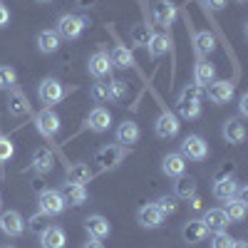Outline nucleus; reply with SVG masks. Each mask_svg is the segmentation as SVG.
<instances>
[{
  "label": "nucleus",
  "mask_w": 248,
  "mask_h": 248,
  "mask_svg": "<svg viewBox=\"0 0 248 248\" xmlns=\"http://www.w3.org/2000/svg\"><path fill=\"white\" fill-rule=\"evenodd\" d=\"M10 94H8V112H10V117H25V114H30V105H28V99H25V94L20 92V90H8Z\"/></svg>",
  "instance_id": "25"
},
{
  "label": "nucleus",
  "mask_w": 248,
  "mask_h": 248,
  "mask_svg": "<svg viewBox=\"0 0 248 248\" xmlns=\"http://www.w3.org/2000/svg\"><path fill=\"white\" fill-rule=\"evenodd\" d=\"M47 221H50V216H45V214L37 211L35 216H30V221L25 223V229H30V233H43L47 226H50Z\"/></svg>",
  "instance_id": "36"
},
{
  "label": "nucleus",
  "mask_w": 248,
  "mask_h": 248,
  "mask_svg": "<svg viewBox=\"0 0 248 248\" xmlns=\"http://www.w3.org/2000/svg\"><path fill=\"white\" fill-rule=\"evenodd\" d=\"M0 248H17V246H10V243H5V246H0Z\"/></svg>",
  "instance_id": "49"
},
{
  "label": "nucleus",
  "mask_w": 248,
  "mask_h": 248,
  "mask_svg": "<svg viewBox=\"0 0 248 248\" xmlns=\"http://www.w3.org/2000/svg\"><path fill=\"white\" fill-rule=\"evenodd\" d=\"M201 223L206 226V231H226V226H229V218H226L223 209H206L203 211V218Z\"/></svg>",
  "instance_id": "24"
},
{
  "label": "nucleus",
  "mask_w": 248,
  "mask_h": 248,
  "mask_svg": "<svg viewBox=\"0 0 248 248\" xmlns=\"http://www.w3.org/2000/svg\"><path fill=\"white\" fill-rule=\"evenodd\" d=\"M109 60H112V67H122V70L134 67V55H132V50L127 45H117L112 50V57Z\"/></svg>",
  "instance_id": "31"
},
{
  "label": "nucleus",
  "mask_w": 248,
  "mask_h": 248,
  "mask_svg": "<svg viewBox=\"0 0 248 248\" xmlns=\"http://www.w3.org/2000/svg\"><path fill=\"white\" fill-rule=\"evenodd\" d=\"M179 154L184 159H189V161H206L209 159V144H206V139L199 137V134H189L181 141V152Z\"/></svg>",
  "instance_id": "5"
},
{
  "label": "nucleus",
  "mask_w": 248,
  "mask_h": 248,
  "mask_svg": "<svg viewBox=\"0 0 248 248\" xmlns=\"http://www.w3.org/2000/svg\"><path fill=\"white\" fill-rule=\"evenodd\" d=\"M201 97H203V87H199V85H186L184 87V92L179 94V99L181 102H201Z\"/></svg>",
  "instance_id": "41"
},
{
  "label": "nucleus",
  "mask_w": 248,
  "mask_h": 248,
  "mask_svg": "<svg viewBox=\"0 0 248 248\" xmlns=\"http://www.w3.org/2000/svg\"><path fill=\"white\" fill-rule=\"evenodd\" d=\"M37 99L43 102V105H47V107L60 105V102L65 99V85H62L60 79H55V77H45L37 85Z\"/></svg>",
  "instance_id": "4"
},
{
  "label": "nucleus",
  "mask_w": 248,
  "mask_h": 248,
  "mask_svg": "<svg viewBox=\"0 0 248 248\" xmlns=\"http://www.w3.org/2000/svg\"><path fill=\"white\" fill-rule=\"evenodd\" d=\"M65 209H67V201H65V196H62L60 189H45V191H40V196H37V211L40 214H45V216H60Z\"/></svg>",
  "instance_id": "1"
},
{
  "label": "nucleus",
  "mask_w": 248,
  "mask_h": 248,
  "mask_svg": "<svg viewBox=\"0 0 248 248\" xmlns=\"http://www.w3.org/2000/svg\"><path fill=\"white\" fill-rule=\"evenodd\" d=\"M223 139L229 144H243L246 141V124L238 117H231L223 122Z\"/></svg>",
  "instance_id": "20"
},
{
  "label": "nucleus",
  "mask_w": 248,
  "mask_h": 248,
  "mask_svg": "<svg viewBox=\"0 0 248 248\" xmlns=\"http://www.w3.org/2000/svg\"><path fill=\"white\" fill-rule=\"evenodd\" d=\"M246 211H248V203L243 196H233L229 201H223V214L229 218V223H241L246 218Z\"/></svg>",
  "instance_id": "17"
},
{
  "label": "nucleus",
  "mask_w": 248,
  "mask_h": 248,
  "mask_svg": "<svg viewBox=\"0 0 248 248\" xmlns=\"http://www.w3.org/2000/svg\"><path fill=\"white\" fill-rule=\"evenodd\" d=\"M62 196H65V201L70 203V206H82V203H87V199H90V194H87V189L82 184H65V191H62Z\"/></svg>",
  "instance_id": "28"
},
{
  "label": "nucleus",
  "mask_w": 248,
  "mask_h": 248,
  "mask_svg": "<svg viewBox=\"0 0 248 248\" xmlns=\"http://www.w3.org/2000/svg\"><path fill=\"white\" fill-rule=\"evenodd\" d=\"M236 238L229 236V231H216L211 238V248H233Z\"/></svg>",
  "instance_id": "42"
},
{
  "label": "nucleus",
  "mask_w": 248,
  "mask_h": 248,
  "mask_svg": "<svg viewBox=\"0 0 248 248\" xmlns=\"http://www.w3.org/2000/svg\"><path fill=\"white\" fill-rule=\"evenodd\" d=\"M161 171L167 174V176H171V179L186 174V159L179 152H169L167 156L161 159Z\"/></svg>",
  "instance_id": "21"
},
{
  "label": "nucleus",
  "mask_w": 248,
  "mask_h": 248,
  "mask_svg": "<svg viewBox=\"0 0 248 248\" xmlns=\"http://www.w3.org/2000/svg\"><path fill=\"white\" fill-rule=\"evenodd\" d=\"M90 97L94 99V102H109V82H105V79H99V82H94L92 85V90H90Z\"/></svg>",
  "instance_id": "35"
},
{
  "label": "nucleus",
  "mask_w": 248,
  "mask_h": 248,
  "mask_svg": "<svg viewBox=\"0 0 248 248\" xmlns=\"http://www.w3.org/2000/svg\"><path fill=\"white\" fill-rule=\"evenodd\" d=\"M129 154V147H117V144H105V147H99L97 154H94V164H99L102 171L107 169H114L119 167V161Z\"/></svg>",
  "instance_id": "3"
},
{
  "label": "nucleus",
  "mask_w": 248,
  "mask_h": 248,
  "mask_svg": "<svg viewBox=\"0 0 248 248\" xmlns=\"http://www.w3.org/2000/svg\"><path fill=\"white\" fill-rule=\"evenodd\" d=\"M154 203H156V209L161 211V216H164V218H167V216H171V214H176V209H179V206H176V201H174L171 196H159Z\"/></svg>",
  "instance_id": "40"
},
{
  "label": "nucleus",
  "mask_w": 248,
  "mask_h": 248,
  "mask_svg": "<svg viewBox=\"0 0 248 248\" xmlns=\"http://www.w3.org/2000/svg\"><path fill=\"white\" fill-rule=\"evenodd\" d=\"M137 221H139V226H144V229H161L164 226V216L156 209V203H144L137 211Z\"/></svg>",
  "instance_id": "13"
},
{
  "label": "nucleus",
  "mask_w": 248,
  "mask_h": 248,
  "mask_svg": "<svg viewBox=\"0 0 248 248\" xmlns=\"http://www.w3.org/2000/svg\"><path fill=\"white\" fill-rule=\"evenodd\" d=\"M37 3H50V0H37Z\"/></svg>",
  "instance_id": "52"
},
{
  "label": "nucleus",
  "mask_w": 248,
  "mask_h": 248,
  "mask_svg": "<svg viewBox=\"0 0 248 248\" xmlns=\"http://www.w3.org/2000/svg\"><path fill=\"white\" fill-rule=\"evenodd\" d=\"M52 164H55V156L47 147H40L32 152V159H30V167L37 171V174H50L52 171Z\"/></svg>",
  "instance_id": "23"
},
{
  "label": "nucleus",
  "mask_w": 248,
  "mask_h": 248,
  "mask_svg": "<svg viewBox=\"0 0 248 248\" xmlns=\"http://www.w3.org/2000/svg\"><path fill=\"white\" fill-rule=\"evenodd\" d=\"M127 94V82L124 79H109V102H122Z\"/></svg>",
  "instance_id": "39"
},
{
  "label": "nucleus",
  "mask_w": 248,
  "mask_h": 248,
  "mask_svg": "<svg viewBox=\"0 0 248 248\" xmlns=\"http://www.w3.org/2000/svg\"><path fill=\"white\" fill-rule=\"evenodd\" d=\"M77 5L87 10V8H92V5H94V0H77Z\"/></svg>",
  "instance_id": "47"
},
{
  "label": "nucleus",
  "mask_w": 248,
  "mask_h": 248,
  "mask_svg": "<svg viewBox=\"0 0 248 248\" xmlns=\"http://www.w3.org/2000/svg\"><path fill=\"white\" fill-rule=\"evenodd\" d=\"M8 23H10V10L5 5H0V30H3Z\"/></svg>",
  "instance_id": "43"
},
{
  "label": "nucleus",
  "mask_w": 248,
  "mask_h": 248,
  "mask_svg": "<svg viewBox=\"0 0 248 248\" xmlns=\"http://www.w3.org/2000/svg\"><path fill=\"white\" fill-rule=\"evenodd\" d=\"M60 45H62V37H60L55 30H43V32H37V50L43 52V55L57 52Z\"/></svg>",
  "instance_id": "26"
},
{
  "label": "nucleus",
  "mask_w": 248,
  "mask_h": 248,
  "mask_svg": "<svg viewBox=\"0 0 248 248\" xmlns=\"http://www.w3.org/2000/svg\"><path fill=\"white\" fill-rule=\"evenodd\" d=\"M238 112H241V117H248V94H241V99H238Z\"/></svg>",
  "instance_id": "44"
},
{
  "label": "nucleus",
  "mask_w": 248,
  "mask_h": 248,
  "mask_svg": "<svg viewBox=\"0 0 248 248\" xmlns=\"http://www.w3.org/2000/svg\"><path fill=\"white\" fill-rule=\"evenodd\" d=\"M0 211H3V196H0Z\"/></svg>",
  "instance_id": "50"
},
{
  "label": "nucleus",
  "mask_w": 248,
  "mask_h": 248,
  "mask_svg": "<svg viewBox=\"0 0 248 248\" xmlns=\"http://www.w3.org/2000/svg\"><path fill=\"white\" fill-rule=\"evenodd\" d=\"M85 231H87L90 238H94V241H105V238L112 233V226H109V221H107L105 216L94 214V216H87V218H85Z\"/></svg>",
  "instance_id": "12"
},
{
  "label": "nucleus",
  "mask_w": 248,
  "mask_h": 248,
  "mask_svg": "<svg viewBox=\"0 0 248 248\" xmlns=\"http://www.w3.org/2000/svg\"><path fill=\"white\" fill-rule=\"evenodd\" d=\"M203 5L209 8V10H221L226 5V0H203Z\"/></svg>",
  "instance_id": "45"
},
{
  "label": "nucleus",
  "mask_w": 248,
  "mask_h": 248,
  "mask_svg": "<svg viewBox=\"0 0 248 248\" xmlns=\"http://www.w3.org/2000/svg\"><path fill=\"white\" fill-rule=\"evenodd\" d=\"M233 248H248V243H246V241H236Z\"/></svg>",
  "instance_id": "48"
},
{
  "label": "nucleus",
  "mask_w": 248,
  "mask_h": 248,
  "mask_svg": "<svg viewBox=\"0 0 248 248\" xmlns=\"http://www.w3.org/2000/svg\"><path fill=\"white\" fill-rule=\"evenodd\" d=\"M17 85V72L8 65L0 67V90H13Z\"/></svg>",
  "instance_id": "37"
},
{
  "label": "nucleus",
  "mask_w": 248,
  "mask_h": 248,
  "mask_svg": "<svg viewBox=\"0 0 248 248\" xmlns=\"http://www.w3.org/2000/svg\"><path fill=\"white\" fill-rule=\"evenodd\" d=\"M238 194H241L238 179H233V176H218V179L214 181V196H216L218 201H229V199H233V196H238Z\"/></svg>",
  "instance_id": "10"
},
{
  "label": "nucleus",
  "mask_w": 248,
  "mask_h": 248,
  "mask_svg": "<svg viewBox=\"0 0 248 248\" xmlns=\"http://www.w3.org/2000/svg\"><path fill=\"white\" fill-rule=\"evenodd\" d=\"M214 79H216V67L211 65L209 60L199 57L196 67H194V85H199V87H209Z\"/></svg>",
  "instance_id": "22"
},
{
  "label": "nucleus",
  "mask_w": 248,
  "mask_h": 248,
  "mask_svg": "<svg viewBox=\"0 0 248 248\" xmlns=\"http://www.w3.org/2000/svg\"><path fill=\"white\" fill-rule=\"evenodd\" d=\"M87 25H90V23H87V17L67 13V15H62V17L57 20L55 32H57L62 40H77L82 32H85V28H87Z\"/></svg>",
  "instance_id": "2"
},
{
  "label": "nucleus",
  "mask_w": 248,
  "mask_h": 248,
  "mask_svg": "<svg viewBox=\"0 0 248 248\" xmlns=\"http://www.w3.org/2000/svg\"><path fill=\"white\" fill-rule=\"evenodd\" d=\"M82 248H105V246H102V241H94V238H90L85 246H82Z\"/></svg>",
  "instance_id": "46"
},
{
  "label": "nucleus",
  "mask_w": 248,
  "mask_h": 248,
  "mask_svg": "<svg viewBox=\"0 0 248 248\" xmlns=\"http://www.w3.org/2000/svg\"><path fill=\"white\" fill-rule=\"evenodd\" d=\"M176 109L181 119H199L201 117V102H176Z\"/></svg>",
  "instance_id": "33"
},
{
  "label": "nucleus",
  "mask_w": 248,
  "mask_h": 248,
  "mask_svg": "<svg viewBox=\"0 0 248 248\" xmlns=\"http://www.w3.org/2000/svg\"><path fill=\"white\" fill-rule=\"evenodd\" d=\"M149 37H152L149 25H137V28L132 30V45H134V47H147Z\"/></svg>",
  "instance_id": "34"
},
{
  "label": "nucleus",
  "mask_w": 248,
  "mask_h": 248,
  "mask_svg": "<svg viewBox=\"0 0 248 248\" xmlns=\"http://www.w3.org/2000/svg\"><path fill=\"white\" fill-rule=\"evenodd\" d=\"M238 3H246V0H238Z\"/></svg>",
  "instance_id": "53"
},
{
  "label": "nucleus",
  "mask_w": 248,
  "mask_h": 248,
  "mask_svg": "<svg viewBox=\"0 0 248 248\" xmlns=\"http://www.w3.org/2000/svg\"><path fill=\"white\" fill-rule=\"evenodd\" d=\"M87 72H90L92 77H97V79L107 77V75L112 72V60H109V55H107L105 50H97L94 55H90V60H87Z\"/></svg>",
  "instance_id": "9"
},
{
  "label": "nucleus",
  "mask_w": 248,
  "mask_h": 248,
  "mask_svg": "<svg viewBox=\"0 0 248 248\" xmlns=\"http://www.w3.org/2000/svg\"><path fill=\"white\" fill-rule=\"evenodd\" d=\"M94 179L92 169H90V164H72V167L67 169V181L70 184H90Z\"/></svg>",
  "instance_id": "30"
},
{
  "label": "nucleus",
  "mask_w": 248,
  "mask_h": 248,
  "mask_svg": "<svg viewBox=\"0 0 248 248\" xmlns=\"http://www.w3.org/2000/svg\"><path fill=\"white\" fill-rule=\"evenodd\" d=\"M209 99L214 102V105H226V102L233 99V82L229 79H214L209 85Z\"/></svg>",
  "instance_id": "11"
},
{
  "label": "nucleus",
  "mask_w": 248,
  "mask_h": 248,
  "mask_svg": "<svg viewBox=\"0 0 248 248\" xmlns=\"http://www.w3.org/2000/svg\"><path fill=\"white\" fill-rule=\"evenodd\" d=\"M194 45H196V55L206 60V57L216 50V40H214V35H211L209 30H201V32L194 35Z\"/></svg>",
  "instance_id": "29"
},
{
  "label": "nucleus",
  "mask_w": 248,
  "mask_h": 248,
  "mask_svg": "<svg viewBox=\"0 0 248 248\" xmlns=\"http://www.w3.org/2000/svg\"><path fill=\"white\" fill-rule=\"evenodd\" d=\"M176 5L169 3V0H156V3L152 5V20L154 25H161V28H169L174 20H176Z\"/></svg>",
  "instance_id": "8"
},
{
  "label": "nucleus",
  "mask_w": 248,
  "mask_h": 248,
  "mask_svg": "<svg viewBox=\"0 0 248 248\" xmlns=\"http://www.w3.org/2000/svg\"><path fill=\"white\" fill-rule=\"evenodd\" d=\"M179 129H181L179 117H176L174 112H169V109H164V112L156 117V122H154V132H156L159 139H174V137L179 134Z\"/></svg>",
  "instance_id": "6"
},
{
  "label": "nucleus",
  "mask_w": 248,
  "mask_h": 248,
  "mask_svg": "<svg viewBox=\"0 0 248 248\" xmlns=\"http://www.w3.org/2000/svg\"><path fill=\"white\" fill-rule=\"evenodd\" d=\"M40 246L43 248H65L67 246V233L60 226H47V229L40 233Z\"/></svg>",
  "instance_id": "15"
},
{
  "label": "nucleus",
  "mask_w": 248,
  "mask_h": 248,
  "mask_svg": "<svg viewBox=\"0 0 248 248\" xmlns=\"http://www.w3.org/2000/svg\"><path fill=\"white\" fill-rule=\"evenodd\" d=\"M85 124H87L92 132L102 134V132H107V129H109L112 114H109V109H105V107H94V109L87 114V122H85Z\"/></svg>",
  "instance_id": "19"
},
{
  "label": "nucleus",
  "mask_w": 248,
  "mask_h": 248,
  "mask_svg": "<svg viewBox=\"0 0 248 248\" xmlns=\"http://www.w3.org/2000/svg\"><path fill=\"white\" fill-rule=\"evenodd\" d=\"M174 194H176L179 199H191V196H196V179H194V176H186V174L176 176Z\"/></svg>",
  "instance_id": "32"
},
{
  "label": "nucleus",
  "mask_w": 248,
  "mask_h": 248,
  "mask_svg": "<svg viewBox=\"0 0 248 248\" xmlns=\"http://www.w3.org/2000/svg\"><path fill=\"white\" fill-rule=\"evenodd\" d=\"M0 167H3V164H0ZM0 179H3V169H0Z\"/></svg>",
  "instance_id": "51"
},
{
  "label": "nucleus",
  "mask_w": 248,
  "mask_h": 248,
  "mask_svg": "<svg viewBox=\"0 0 248 248\" xmlns=\"http://www.w3.org/2000/svg\"><path fill=\"white\" fill-rule=\"evenodd\" d=\"M35 124H37V129L43 132L45 137H55L57 132H60V127H62V122H60V117L47 107V109H43L37 114V119H35Z\"/></svg>",
  "instance_id": "14"
},
{
  "label": "nucleus",
  "mask_w": 248,
  "mask_h": 248,
  "mask_svg": "<svg viewBox=\"0 0 248 248\" xmlns=\"http://www.w3.org/2000/svg\"><path fill=\"white\" fill-rule=\"evenodd\" d=\"M117 141L122 144V147H132V144H137L139 141V137H141V129H139V124L137 122H132V119H127V122H122L119 127H117Z\"/></svg>",
  "instance_id": "16"
},
{
  "label": "nucleus",
  "mask_w": 248,
  "mask_h": 248,
  "mask_svg": "<svg viewBox=\"0 0 248 248\" xmlns=\"http://www.w3.org/2000/svg\"><path fill=\"white\" fill-rule=\"evenodd\" d=\"M147 47H149V57L159 60L161 55H167V52H169V47H171V37H169V35H164V32H152Z\"/></svg>",
  "instance_id": "27"
},
{
  "label": "nucleus",
  "mask_w": 248,
  "mask_h": 248,
  "mask_svg": "<svg viewBox=\"0 0 248 248\" xmlns=\"http://www.w3.org/2000/svg\"><path fill=\"white\" fill-rule=\"evenodd\" d=\"M13 156H15V144H13V139L5 137V134H0V164L10 161Z\"/></svg>",
  "instance_id": "38"
},
{
  "label": "nucleus",
  "mask_w": 248,
  "mask_h": 248,
  "mask_svg": "<svg viewBox=\"0 0 248 248\" xmlns=\"http://www.w3.org/2000/svg\"><path fill=\"white\" fill-rule=\"evenodd\" d=\"M0 231H3L5 236H10V238H20L25 233V218L13 209L0 211Z\"/></svg>",
  "instance_id": "7"
},
{
  "label": "nucleus",
  "mask_w": 248,
  "mask_h": 248,
  "mask_svg": "<svg viewBox=\"0 0 248 248\" xmlns=\"http://www.w3.org/2000/svg\"><path fill=\"white\" fill-rule=\"evenodd\" d=\"M206 236H209V231H206V226L201 223V218H191V221H186L184 223V229H181V238L194 246V243H201Z\"/></svg>",
  "instance_id": "18"
}]
</instances>
